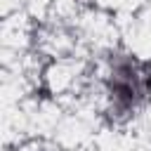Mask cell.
I'll return each mask as SVG.
<instances>
[{
    "label": "cell",
    "mask_w": 151,
    "mask_h": 151,
    "mask_svg": "<svg viewBox=\"0 0 151 151\" xmlns=\"http://www.w3.org/2000/svg\"><path fill=\"white\" fill-rule=\"evenodd\" d=\"M109 99L116 111H134L151 94V71L149 64L123 57L116 59L109 73Z\"/></svg>",
    "instance_id": "1"
}]
</instances>
